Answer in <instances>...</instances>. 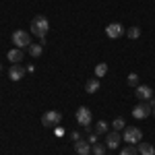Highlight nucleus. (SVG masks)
Wrapping results in <instances>:
<instances>
[{
  "mask_svg": "<svg viewBox=\"0 0 155 155\" xmlns=\"http://www.w3.org/2000/svg\"><path fill=\"white\" fill-rule=\"evenodd\" d=\"M48 29H50V23H48V19H46L44 15L33 17V21H31V33H33V35H37L41 39V37H46Z\"/></svg>",
  "mask_w": 155,
  "mask_h": 155,
  "instance_id": "1",
  "label": "nucleus"
},
{
  "mask_svg": "<svg viewBox=\"0 0 155 155\" xmlns=\"http://www.w3.org/2000/svg\"><path fill=\"white\" fill-rule=\"evenodd\" d=\"M60 120H62V114L56 112V110H48V112H44V116H41V124L46 126V128H54V126H58Z\"/></svg>",
  "mask_w": 155,
  "mask_h": 155,
  "instance_id": "2",
  "label": "nucleus"
},
{
  "mask_svg": "<svg viewBox=\"0 0 155 155\" xmlns=\"http://www.w3.org/2000/svg\"><path fill=\"white\" fill-rule=\"evenodd\" d=\"M91 118H93V114H91V110H89V107L81 106L79 110H77V122H79L87 132H89V128H91Z\"/></svg>",
  "mask_w": 155,
  "mask_h": 155,
  "instance_id": "3",
  "label": "nucleus"
},
{
  "mask_svg": "<svg viewBox=\"0 0 155 155\" xmlns=\"http://www.w3.org/2000/svg\"><path fill=\"white\" fill-rule=\"evenodd\" d=\"M12 44H15L17 48L25 50V48H29V46H31V37H29V33H27V31L17 29V31L12 33Z\"/></svg>",
  "mask_w": 155,
  "mask_h": 155,
  "instance_id": "4",
  "label": "nucleus"
},
{
  "mask_svg": "<svg viewBox=\"0 0 155 155\" xmlns=\"http://www.w3.org/2000/svg\"><path fill=\"white\" fill-rule=\"evenodd\" d=\"M122 139H124L128 145H139V143H141V139H143V132H141V128L128 126V128L124 130V134H122Z\"/></svg>",
  "mask_w": 155,
  "mask_h": 155,
  "instance_id": "5",
  "label": "nucleus"
},
{
  "mask_svg": "<svg viewBox=\"0 0 155 155\" xmlns=\"http://www.w3.org/2000/svg\"><path fill=\"white\" fill-rule=\"evenodd\" d=\"M151 112H153V106L147 101V104H139V106H134L132 116H134L137 120H143V118H149V116H151Z\"/></svg>",
  "mask_w": 155,
  "mask_h": 155,
  "instance_id": "6",
  "label": "nucleus"
},
{
  "mask_svg": "<svg viewBox=\"0 0 155 155\" xmlns=\"http://www.w3.org/2000/svg\"><path fill=\"white\" fill-rule=\"evenodd\" d=\"M120 145H122V137H120L118 130H112L106 134V147L107 149H118Z\"/></svg>",
  "mask_w": 155,
  "mask_h": 155,
  "instance_id": "7",
  "label": "nucleus"
},
{
  "mask_svg": "<svg viewBox=\"0 0 155 155\" xmlns=\"http://www.w3.org/2000/svg\"><path fill=\"white\" fill-rule=\"evenodd\" d=\"M122 33H124V27H122L120 23H110L106 27V35L110 37V39H118Z\"/></svg>",
  "mask_w": 155,
  "mask_h": 155,
  "instance_id": "8",
  "label": "nucleus"
},
{
  "mask_svg": "<svg viewBox=\"0 0 155 155\" xmlns=\"http://www.w3.org/2000/svg\"><path fill=\"white\" fill-rule=\"evenodd\" d=\"M25 72H27V71H25L21 64H12L11 68H8V79L17 83V81H21V79L25 77Z\"/></svg>",
  "mask_w": 155,
  "mask_h": 155,
  "instance_id": "9",
  "label": "nucleus"
},
{
  "mask_svg": "<svg viewBox=\"0 0 155 155\" xmlns=\"http://www.w3.org/2000/svg\"><path fill=\"white\" fill-rule=\"evenodd\" d=\"M134 95L139 97V99L149 101V99L153 97V89H151V87H147V85H139V87H134Z\"/></svg>",
  "mask_w": 155,
  "mask_h": 155,
  "instance_id": "10",
  "label": "nucleus"
},
{
  "mask_svg": "<svg viewBox=\"0 0 155 155\" xmlns=\"http://www.w3.org/2000/svg\"><path fill=\"white\" fill-rule=\"evenodd\" d=\"M6 58L11 60L12 64H19V62H23V50L21 48H12L6 52Z\"/></svg>",
  "mask_w": 155,
  "mask_h": 155,
  "instance_id": "11",
  "label": "nucleus"
},
{
  "mask_svg": "<svg viewBox=\"0 0 155 155\" xmlns=\"http://www.w3.org/2000/svg\"><path fill=\"white\" fill-rule=\"evenodd\" d=\"M74 151H77V155H89V151H91V145H89V141H74Z\"/></svg>",
  "mask_w": 155,
  "mask_h": 155,
  "instance_id": "12",
  "label": "nucleus"
},
{
  "mask_svg": "<svg viewBox=\"0 0 155 155\" xmlns=\"http://www.w3.org/2000/svg\"><path fill=\"white\" fill-rule=\"evenodd\" d=\"M139 153L141 155H155V147L151 143H139Z\"/></svg>",
  "mask_w": 155,
  "mask_h": 155,
  "instance_id": "13",
  "label": "nucleus"
},
{
  "mask_svg": "<svg viewBox=\"0 0 155 155\" xmlns=\"http://www.w3.org/2000/svg\"><path fill=\"white\" fill-rule=\"evenodd\" d=\"M97 89H99V79H89V81H87V83H85V91H87V93H95Z\"/></svg>",
  "mask_w": 155,
  "mask_h": 155,
  "instance_id": "14",
  "label": "nucleus"
},
{
  "mask_svg": "<svg viewBox=\"0 0 155 155\" xmlns=\"http://www.w3.org/2000/svg\"><path fill=\"white\" fill-rule=\"evenodd\" d=\"M137 153H139V147H137V145H128L126 143V147L120 149V155H137Z\"/></svg>",
  "mask_w": 155,
  "mask_h": 155,
  "instance_id": "15",
  "label": "nucleus"
},
{
  "mask_svg": "<svg viewBox=\"0 0 155 155\" xmlns=\"http://www.w3.org/2000/svg\"><path fill=\"white\" fill-rule=\"evenodd\" d=\"M27 50H29V54H31L33 58H39V56H41V52H44V46H39V44H31Z\"/></svg>",
  "mask_w": 155,
  "mask_h": 155,
  "instance_id": "16",
  "label": "nucleus"
},
{
  "mask_svg": "<svg viewBox=\"0 0 155 155\" xmlns=\"http://www.w3.org/2000/svg\"><path fill=\"white\" fill-rule=\"evenodd\" d=\"M106 72H107V64L106 62H99V64L95 66V77L101 79V77H106Z\"/></svg>",
  "mask_w": 155,
  "mask_h": 155,
  "instance_id": "17",
  "label": "nucleus"
},
{
  "mask_svg": "<svg viewBox=\"0 0 155 155\" xmlns=\"http://www.w3.org/2000/svg\"><path fill=\"white\" fill-rule=\"evenodd\" d=\"M107 122H106V120H99V122H97V124H95V132H97V134H107Z\"/></svg>",
  "mask_w": 155,
  "mask_h": 155,
  "instance_id": "18",
  "label": "nucleus"
},
{
  "mask_svg": "<svg viewBox=\"0 0 155 155\" xmlns=\"http://www.w3.org/2000/svg\"><path fill=\"white\" fill-rule=\"evenodd\" d=\"M126 81H128V85H130V87H139V74H137V72H130Z\"/></svg>",
  "mask_w": 155,
  "mask_h": 155,
  "instance_id": "19",
  "label": "nucleus"
},
{
  "mask_svg": "<svg viewBox=\"0 0 155 155\" xmlns=\"http://www.w3.org/2000/svg\"><path fill=\"white\" fill-rule=\"evenodd\" d=\"M126 35L130 37V39H137V37L141 35V29H139V27H130V29L126 31Z\"/></svg>",
  "mask_w": 155,
  "mask_h": 155,
  "instance_id": "20",
  "label": "nucleus"
},
{
  "mask_svg": "<svg viewBox=\"0 0 155 155\" xmlns=\"http://www.w3.org/2000/svg\"><path fill=\"white\" fill-rule=\"evenodd\" d=\"M91 151H93L95 155H104V153H106V145H99V143H95Z\"/></svg>",
  "mask_w": 155,
  "mask_h": 155,
  "instance_id": "21",
  "label": "nucleus"
},
{
  "mask_svg": "<svg viewBox=\"0 0 155 155\" xmlns=\"http://www.w3.org/2000/svg\"><path fill=\"white\" fill-rule=\"evenodd\" d=\"M114 128H116V130H122V128H124V118H116L114 120Z\"/></svg>",
  "mask_w": 155,
  "mask_h": 155,
  "instance_id": "22",
  "label": "nucleus"
},
{
  "mask_svg": "<svg viewBox=\"0 0 155 155\" xmlns=\"http://www.w3.org/2000/svg\"><path fill=\"white\" fill-rule=\"evenodd\" d=\"M97 137H99L97 132H91V134H89V143H91V145H95V143H97Z\"/></svg>",
  "mask_w": 155,
  "mask_h": 155,
  "instance_id": "23",
  "label": "nucleus"
},
{
  "mask_svg": "<svg viewBox=\"0 0 155 155\" xmlns=\"http://www.w3.org/2000/svg\"><path fill=\"white\" fill-rule=\"evenodd\" d=\"M151 114H153V116H155V107H153V112H151Z\"/></svg>",
  "mask_w": 155,
  "mask_h": 155,
  "instance_id": "24",
  "label": "nucleus"
},
{
  "mask_svg": "<svg viewBox=\"0 0 155 155\" xmlns=\"http://www.w3.org/2000/svg\"><path fill=\"white\" fill-rule=\"evenodd\" d=\"M0 71H2V64H0Z\"/></svg>",
  "mask_w": 155,
  "mask_h": 155,
  "instance_id": "25",
  "label": "nucleus"
}]
</instances>
